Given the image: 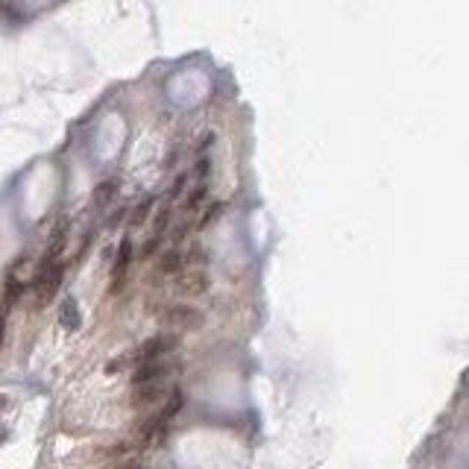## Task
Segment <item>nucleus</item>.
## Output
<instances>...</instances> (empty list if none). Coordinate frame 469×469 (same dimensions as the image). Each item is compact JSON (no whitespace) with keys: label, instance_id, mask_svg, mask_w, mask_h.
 Listing matches in <instances>:
<instances>
[{"label":"nucleus","instance_id":"obj_1","mask_svg":"<svg viewBox=\"0 0 469 469\" xmlns=\"http://www.w3.org/2000/svg\"><path fill=\"white\" fill-rule=\"evenodd\" d=\"M176 346H179V338H176V335H155V338L144 340L141 346L135 349V364L162 361V358H168Z\"/></svg>","mask_w":469,"mask_h":469},{"label":"nucleus","instance_id":"obj_2","mask_svg":"<svg viewBox=\"0 0 469 469\" xmlns=\"http://www.w3.org/2000/svg\"><path fill=\"white\" fill-rule=\"evenodd\" d=\"M62 279H65V267L59 262L56 264H47V267H38L36 273V294H38V302H47L50 296L59 290Z\"/></svg>","mask_w":469,"mask_h":469},{"label":"nucleus","instance_id":"obj_3","mask_svg":"<svg viewBox=\"0 0 469 469\" xmlns=\"http://www.w3.org/2000/svg\"><path fill=\"white\" fill-rule=\"evenodd\" d=\"M129 264H132V241L123 238L118 246V255H114V264H112V294L123 288V281L129 276Z\"/></svg>","mask_w":469,"mask_h":469},{"label":"nucleus","instance_id":"obj_4","mask_svg":"<svg viewBox=\"0 0 469 469\" xmlns=\"http://www.w3.org/2000/svg\"><path fill=\"white\" fill-rule=\"evenodd\" d=\"M173 372V367L168 361H147V364H135L132 372V384H150V381H164Z\"/></svg>","mask_w":469,"mask_h":469},{"label":"nucleus","instance_id":"obj_5","mask_svg":"<svg viewBox=\"0 0 469 469\" xmlns=\"http://www.w3.org/2000/svg\"><path fill=\"white\" fill-rule=\"evenodd\" d=\"M168 320L173 322V326L188 329V331L203 329V311L194 308V305H173V308H168Z\"/></svg>","mask_w":469,"mask_h":469},{"label":"nucleus","instance_id":"obj_6","mask_svg":"<svg viewBox=\"0 0 469 469\" xmlns=\"http://www.w3.org/2000/svg\"><path fill=\"white\" fill-rule=\"evenodd\" d=\"M164 381H150V384H132V405L135 408H150V405L164 399Z\"/></svg>","mask_w":469,"mask_h":469},{"label":"nucleus","instance_id":"obj_7","mask_svg":"<svg viewBox=\"0 0 469 469\" xmlns=\"http://www.w3.org/2000/svg\"><path fill=\"white\" fill-rule=\"evenodd\" d=\"M65 241H68V220H59V226L53 229V235H50V244H47V253L41 258V267L47 264H56L62 249H65Z\"/></svg>","mask_w":469,"mask_h":469},{"label":"nucleus","instance_id":"obj_8","mask_svg":"<svg viewBox=\"0 0 469 469\" xmlns=\"http://www.w3.org/2000/svg\"><path fill=\"white\" fill-rule=\"evenodd\" d=\"M188 264H185V249H168V253L162 255V262H159V273L162 276H176V273H185Z\"/></svg>","mask_w":469,"mask_h":469},{"label":"nucleus","instance_id":"obj_9","mask_svg":"<svg viewBox=\"0 0 469 469\" xmlns=\"http://www.w3.org/2000/svg\"><path fill=\"white\" fill-rule=\"evenodd\" d=\"M179 288H182V294L197 296V294H203V290L208 288V279H205V273H200V270H185Z\"/></svg>","mask_w":469,"mask_h":469},{"label":"nucleus","instance_id":"obj_10","mask_svg":"<svg viewBox=\"0 0 469 469\" xmlns=\"http://www.w3.org/2000/svg\"><path fill=\"white\" fill-rule=\"evenodd\" d=\"M59 320H62V326L65 329H79V305L74 299H65L62 302V311H59Z\"/></svg>","mask_w":469,"mask_h":469},{"label":"nucleus","instance_id":"obj_11","mask_svg":"<svg viewBox=\"0 0 469 469\" xmlns=\"http://www.w3.org/2000/svg\"><path fill=\"white\" fill-rule=\"evenodd\" d=\"M114 191H118V182H103L97 191H94V203H100V205H106L112 197H114Z\"/></svg>","mask_w":469,"mask_h":469},{"label":"nucleus","instance_id":"obj_12","mask_svg":"<svg viewBox=\"0 0 469 469\" xmlns=\"http://www.w3.org/2000/svg\"><path fill=\"white\" fill-rule=\"evenodd\" d=\"M150 208H153V200L141 203L138 208H135V212H132V226H144V223H147V217H150Z\"/></svg>","mask_w":469,"mask_h":469},{"label":"nucleus","instance_id":"obj_13","mask_svg":"<svg viewBox=\"0 0 469 469\" xmlns=\"http://www.w3.org/2000/svg\"><path fill=\"white\" fill-rule=\"evenodd\" d=\"M220 212H223V203H214V205H208L205 208V214H203V220H200V229H205V226H212L217 217H220Z\"/></svg>","mask_w":469,"mask_h":469},{"label":"nucleus","instance_id":"obj_14","mask_svg":"<svg viewBox=\"0 0 469 469\" xmlns=\"http://www.w3.org/2000/svg\"><path fill=\"white\" fill-rule=\"evenodd\" d=\"M3 437H6V429H3V425H0V443H3Z\"/></svg>","mask_w":469,"mask_h":469},{"label":"nucleus","instance_id":"obj_15","mask_svg":"<svg viewBox=\"0 0 469 469\" xmlns=\"http://www.w3.org/2000/svg\"><path fill=\"white\" fill-rule=\"evenodd\" d=\"M0 340H3V320H0Z\"/></svg>","mask_w":469,"mask_h":469}]
</instances>
